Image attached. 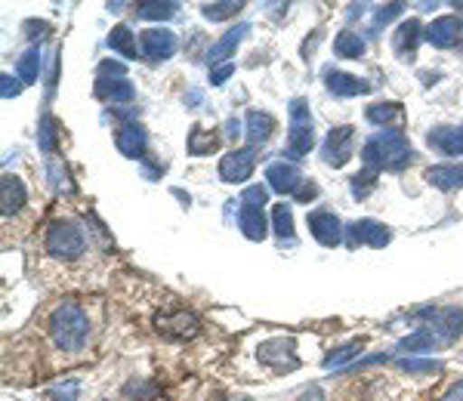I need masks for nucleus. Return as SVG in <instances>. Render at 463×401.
I'll list each match as a JSON object with an SVG mask.
<instances>
[{
    "label": "nucleus",
    "instance_id": "obj_1",
    "mask_svg": "<svg viewBox=\"0 0 463 401\" xmlns=\"http://www.w3.org/2000/svg\"><path fill=\"white\" fill-rule=\"evenodd\" d=\"M93 312L80 300H62L50 309L47 315V340L53 352L65 355V359H78L93 343Z\"/></svg>",
    "mask_w": 463,
    "mask_h": 401
},
{
    "label": "nucleus",
    "instance_id": "obj_11",
    "mask_svg": "<svg viewBox=\"0 0 463 401\" xmlns=\"http://www.w3.org/2000/svg\"><path fill=\"white\" fill-rule=\"evenodd\" d=\"M423 37H427L432 47H439V50L454 47V43H463V19H458V16L436 19L427 32H423Z\"/></svg>",
    "mask_w": 463,
    "mask_h": 401
},
{
    "label": "nucleus",
    "instance_id": "obj_29",
    "mask_svg": "<svg viewBox=\"0 0 463 401\" xmlns=\"http://www.w3.org/2000/svg\"><path fill=\"white\" fill-rule=\"evenodd\" d=\"M179 10V4H174V0H152V4H139L137 6V16L139 19H174Z\"/></svg>",
    "mask_w": 463,
    "mask_h": 401
},
{
    "label": "nucleus",
    "instance_id": "obj_25",
    "mask_svg": "<svg viewBox=\"0 0 463 401\" xmlns=\"http://www.w3.org/2000/svg\"><path fill=\"white\" fill-rule=\"evenodd\" d=\"M220 148V133L216 130H204V127H192L189 133V154H195V158H201V154H211Z\"/></svg>",
    "mask_w": 463,
    "mask_h": 401
},
{
    "label": "nucleus",
    "instance_id": "obj_46",
    "mask_svg": "<svg viewBox=\"0 0 463 401\" xmlns=\"http://www.w3.org/2000/svg\"><path fill=\"white\" fill-rule=\"evenodd\" d=\"M300 401H325V396H321V389H318V386H312V389L306 392V396H303Z\"/></svg>",
    "mask_w": 463,
    "mask_h": 401
},
{
    "label": "nucleus",
    "instance_id": "obj_2",
    "mask_svg": "<svg viewBox=\"0 0 463 401\" xmlns=\"http://www.w3.org/2000/svg\"><path fill=\"white\" fill-rule=\"evenodd\" d=\"M411 158H414V152H411V143L402 130H380L362 148L364 167L374 170V173H380V170H402Z\"/></svg>",
    "mask_w": 463,
    "mask_h": 401
},
{
    "label": "nucleus",
    "instance_id": "obj_38",
    "mask_svg": "<svg viewBox=\"0 0 463 401\" xmlns=\"http://www.w3.org/2000/svg\"><path fill=\"white\" fill-rule=\"evenodd\" d=\"M402 13V4H386V6H380L377 10V16H374V28H380V25H386L390 19H395Z\"/></svg>",
    "mask_w": 463,
    "mask_h": 401
},
{
    "label": "nucleus",
    "instance_id": "obj_24",
    "mask_svg": "<svg viewBox=\"0 0 463 401\" xmlns=\"http://www.w3.org/2000/svg\"><path fill=\"white\" fill-rule=\"evenodd\" d=\"M417 41H420V22L408 19V22H402L399 32H395L392 47H395V53H399V56H411V53H414V47H417Z\"/></svg>",
    "mask_w": 463,
    "mask_h": 401
},
{
    "label": "nucleus",
    "instance_id": "obj_10",
    "mask_svg": "<svg viewBox=\"0 0 463 401\" xmlns=\"http://www.w3.org/2000/svg\"><path fill=\"white\" fill-rule=\"evenodd\" d=\"M346 238L353 247H358V244L386 247V244L392 241V232H390V226H383V222H377V219H358L346 228Z\"/></svg>",
    "mask_w": 463,
    "mask_h": 401
},
{
    "label": "nucleus",
    "instance_id": "obj_20",
    "mask_svg": "<svg viewBox=\"0 0 463 401\" xmlns=\"http://www.w3.org/2000/svg\"><path fill=\"white\" fill-rule=\"evenodd\" d=\"M244 124H248L244 136L250 139V145H263V143H269V139H272V133H275V117L269 115V111H248Z\"/></svg>",
    "mask_w": 463,
    "mask_h": 401
},
{
    "label": "nucleus",
    "instance_id": "obj_13",
    "mask_svg": "<svg viewBox=\"0 0 463 401\" xmlns=\"http://www.w3.org/2000/svg\"><path fill=\"white\" fill-rule=\"evenodd\" d=\"M25 200H28L25 182H22L19 176L6 173L4 180H0V210H4V219H10L25 210Z\"/></svg>",
    "mask_w": 463,
    "mask_h": 401
},
{
    "label": "nucleus",
    "instance_id": "obj_31",
    "mask_svg": "<svg viewBox=\"0 0 463 401\" xmlns=\"http://www.w3.org/2000/svg\"><path fill=\"white\" fill-rule=\"evenodd\" d=\"M241 10H244V4H235V0H222V4H204V6H201V16L211 19V22H222V19H235Z\"/></svg>",
    "mask_w": 463,
    "mask_h": 401
},
{
    "label": "nucleus",
    "instance_id": "obj_26",
    "mask_svg": "<svg viewBox=\"0 0 463 401\" xmlns=\"http://www.w3.org/2000/svg\"><path fill=\"white\" fill-rule=\"evenodd\" d=\"M109 47H111V53H121L124 59H137V41H133V32L127 25L111 28Z\"/></svg>",
    "mask_w": 463,
    "mask_h": 401
},
{
    "label": "nucleus",
    "instance_id": "obj_33",
    "mask_svg": "<svg viewBox=\"0 0 463 401\" xmlns=\"http://www.w3.org/2000/svg\"><path fill=\"white\" fill-rule=\"evenodd\" d=\"M37 74H41V50H28V53H22L19 59V78L25 80V84H34Z\"/></svg>",
    "mask_w": 463,
    "mask_h": 401
},
{
    "label": "nucleus",
    "instance_id": "obj_3",
    "mask_svg": "<svg viewBox=\"0 0 463 401\" xmlns=\"http://www.w3.org/2000/svg\"><path fill=\"white\" fill-rule=\"evenodd\" d=\"M43 254L56 263H78L87 254V232L78 219H53L43 228Z\"/></svg>",
    "mask_w": 463,
    "mask_h": 401
},
{
    "label": "nucleus",
    "instance_id": "obj_4",
    "mask_svg": "<svg viewBox=\"0 0 463 401\" xmlns=\"http://www.w3.org/2000/svg\"><path fill=\"white\" fill-rule=\"evenodd\" d=\"M316 148V130H312V117L303 99L290 102V130H288V152L294 158L309 154Z\"/></svg>",
    "mask_w": 463,
    "mask_h": 401
},
{
    "label": "nucleus",
    "instance_id": "obj_12",
    "mask_svg": "<svg viewBox=\"0 0 463 401\" xmlns=\"http://www.w3.org/2000/svg\"><path fill=\"white\" fill-rule=\"evenodd\" d=\"M266 182L272 191H281V195H297V191L303 189V173L297 170L294 164H285V161H279V164H272L266 170Z\"/></svg>",
    "mask_w": 463,
    "mask_h": 401
},
{
    "label": "nucleus",
    "instance_id": "obj_14",
    "mask_svg": "<svg viewBox=\"0 0 463 401\" xmlns=\"http://www.w3.org/2000/svg\"><path fill=\"white\" fill-rule=\"evenodd\" d=\"M146 130L139 127V124H121V127H118V133H115V145H118V152L124 154V158H143L146 154Z\"/></svg>",
    "mask_w": 463,
    "mask_h": 401
},
{
    "label": "nucleus",
    "instance_id": "obj_34",
    "mask_svg": "<svg viewBox=\"0 0 463 401\" xmlns=\"http://www.w3.org/2000/svg\"><path fill=\"white\" fill-rule=\"evenodd\" d=\"M362 352V340H353V343H346V346H340L337 352H331L325 359V368H340V365H346L353 355Z\"/></svg>",
    "mask_w": 463,
    "mask_h": 401
},
{
    "label": "nucleus",
    "instance_id": "obj_45",
    "mask_svg": "<svg viewBox=\"0 0 463 401\" xmlns=\"http://www.w3.org/2000/svg\"><path fill=\"white\" fill-rule=\"evenodd\" d=\"M226 130H229V136H232V139L241 136V121H238V117H232V121L226 124Z\"/></svg>",
    "mask_w": 463,
    "mask_h": 401
},
{
    "label": "nucleus",
    "instance_id": "obj_8",
    "mask_svg": "<svg viewBox=\"0 0 463 401\" xmlns=\"http://www.w3.org/2000/svg\"><path fill=\"white\" fill-rule=\"evenodd\" d=\"M139 50L148 62H164L176 53V34L170 28H148L139 34Z\"/></svg>",
    "mask_w": 463,
    "mask_h": 401
},
{
    "label": "nucleus",
    "instance_id": "obj_28",
    "mask_svg": "<svg viewBox=\"0 0 463 401\" xmlns=\"http://www.w3.org/2000/svg\"><path fill=\"white\" fill-rule=\"evenodd\" d=\"M334 53L340 59H362L364 56V41L355 32H343L334 41Z\"/></svg>",
    "mask_w": 463,
    "mask_h": 401
},
{
    "label": "nucleus",
    "instance_id": "obj_35",
    "mask_svg": "<svg viewBox=\"0 0 463 401\" xmlns=\"http://www.w3.org/2000/svg\"><path fill=\"white\" fill-rule=\"evenodd\" d=\"M56 130H59V124L50 115H43L41 117V139H37L43 152H53V148H56Z\"/></svg>",
    "mask_w": 463,
    "mask_h": 401
},
{
    "label": "nucleus",
    "instance_id": "obj_18",
    "mask_svg": "<svg viewBox=\"0 0 463 401\" xmlns=\"http://www.w3.org/2000/svg\"><path fill=\"white\" fill-rule=\"evenodd\" d=\"M325 84L327 90L334 96H364L371 93V84L355 74H346V71H325Z\"/></svg>",
    "mask_w": 463,
    "mask_h": 401
},
{
    "label": "nucleus",
    "instance_id": "obj_19",
    "mask_svg": "<svg viewBox=\"0 0 463 401\" xmlns=\"http://www.w3.org/2000/svg\"><path fill=\"white\" fill-rule=\"evenodd\" d=\"M238 228H241L244 238H250V241H263V238L269 235L263 207L241 204V210H238Z\"/></svg>",
    "mask_w": 463,
    "mask_h": 401
},
{
    "label": "nucleus",
    "instance_id": "obj_41",
    "mask_svg": "<svg viewBox=\"0 0 463 401\" xmlns=\"http://www.w3.org/2000/svg\"><path fill=\"white\" fill-rule=\"evenodd\" d=\"M232 74H235V65H220V69H213V71H211V84H213V87L226 84Z\"/></svg>",
    "mask_w": 463,
    "mask_h": 401
},
{
    "label": "nucleus",
    "instance_id": "obj_5",
    "mask_svg": "<svg viewBox=\"0 0 463 401\" xmlns=\"http://www.w3.org/2000/svg\"><path fill=\"white\" fill-rule=\"evenodd\" d=\"M155 328H158L161 333H167V337L192 340L201 331V322H198V315L192 309H185V306H179V303H174V306H167L164 312L155 315Z\"/></svg>",
    "mask_w": 463,
    "mask_h": 401
},
{
    "label": "nucleus",
    "instance_id": "obj_32",
    "mask_svg": "<svg viewBox=\"0 0 463 401\" xmlns=\"http://www.w3.org/2000/svg\"><path fill=\"white\" fill-rule=\"evenodd\" d=\"M272 222H275V235H279L281 241H290V238H294V213H290L288 204H275Z\"/></svg>",
    "mask_w": 463,
    "mask_h": 401
},
{
    "label": "nucleus",
    "instance_id": "obj_7",
    "mask_svg": "<svg viewBox=\"0 0 463 401\" xmlns=\"http://www.w3.org/2000/svg\"><path fill=\"white\" fill-rule=\"evenodd\" d=\"M353 145H355V130L353 127H334L327 133L325 145H321V158L331 167H343L353 158Z\"/></svg>",
    "mask_w": 463,
    "mask_h": 401
},
{
    "label": "nucleus",
    "instance_id": "obj_21",
    "mask_svg": "<svg viewBox=\"0 0 463 401\" xmlns=\"http://www.w3.org/2000/svg\"><path fill=\"white\" fill-rule=\"evenodd\" d=\"M260 361H275L279 370H294L297 359H294V343H285V340H272V343L260 346Z\"/></svg>",
    "mask_w": 463,
    "mask_h": 401
},
{
    "label": "nucleus",
    "instance_id": "obj_16",
    "mask_svg": "<svg viewBox=\"0 0 463 401\" xmlns=\"http://www.w3.org/2000/svg\"><path fill=\"white\" fill-rule=\"evenodd\" d=\"M427 143H430V148H436V152L448 154V158H463V124H458V127L430 130Z\"/></svg>",
    "mask_w": 463,
    "mask_h": 401
},
{
    "label": "nucleus",
    "instance_id": "obj_36",
    "mask_svg": "<svg viewBox=\"0 0 463 401\" xmlns=\"http://www.w3.org/2000/svg\"><path fill=\"white\" fill-rule=\"evenodd\" d=\"M374 180H377L374 170L364 167V173H362V176H353V195H355V198H364L371 189H374Z\"/></svg>",
    "mask_w": 463,
    "mask_h": 401
},
{
    "label": "nucleus",
    "instance_id": "obj_17",
    "mask_svg": "<svg viewBox=\"0 0 463 401\" xmlns=\"http://www.w3.org/2000/svg\"><path fill=\"white\" fill-rule=\"evenodd\" d=\"M250 32V25H235V28H229L226 34L220 37V41L211 47V53H207V65L211 69H216L220 62H226V59H232V53L238 50V43L244 41V34Z\"/></svg>",
    "mask_w": 463,
    "mask_h": 401
},
{
    "label": "nucleus",
    "instance_id": "obj_15",
    "mask_svg": "<svg viewBox=\"0 0 463 401\" xmlns=\"http://www.w3.org/2000/svg\"><path fill=\"white\" fill-rule=\"evenodd\" d=\"M427 318L432 322V331L439 333V337L445 340H454V337H460L463 333V306H451V309H432L427 312Z\"/></svg>",
    "mask_w": 463,
    "mask_h": 401
},
{
    "label": "nucleus",
    "instance_id": "obj_27",
    "mask_svg": "<svg viewBox=\"0 0 463 401\" xmlns=\"http://www.w3.org/2000/svg\"><path fill=\"white\" fill-rule=\"evenodd\" d=\"M96 93L106 102H130L133 99V84L130 80H99Z\"/></svg>",
    "mask_w": 463,
    "mask_h": 401
},
{
    "label": "nucleus",
    "instance_id": "obj_44",
    "mask_svg": "<svg viewBox=\"0 0 463 401\" xmlns=\"http://www.w3.org/2000/svg\"><path fill=\"white\" fill-rule=\"evenodd\" d=\"M318 195V189H316V185H312V182H303V189L300 191H297V200H312V198H316Z\"/></svg>",
    "mask_w": 463,
    "mask_h": 401
},
{
    "label": "nucleus",
    "instance_id": "obj_22",
    "mask_svg": "<svg viewBox=\"0 0 463 401\" xmlns=\"http://www.w3.org/2000/svg\"><path fill=\"white\" fill-rule=\"evenodd\" d=\"M427 182L442 191L463 189V164H436L427 170Z\"/></svg>",
    "mask_w": 463,
    "mask_h": 401
},
{
    "label": "nucleus",
    "instance_id": "obj_42",
    "mask_svg": "<svg viewBox=\"0 0 463 401\" xmlns=\"http://www.w3.org/2000/svg\"><path fill=\"white\" fill-rule=\"evenodd\" d=\"M53 398L56 401H78V383L69 380L65 383V389H53Z\"/></svg>",
    "mask_w": 463,
    "mask_h": 401
},
{
    "label": "nucleus",
    "instance_id": "obj_6",
    "mask_svg": "<svg viewBox=\"0 0 463 401\" xmlns=\"http://www.w3.org/2000/svg\"><path fill=\"white\" fill-rule=\"evenodd\" d=\"M253 167H257V148H232L226 158L220 161V180L222 182H248Z\"/></svg>",
    "mask_w": 463,
    "mask_h": 401
},
{
    "label": "nucleus",
    "instance_id": "obj_40",
    "mask_svg": "<svg viewBox=\"0 0 463 401\" xmlns=\"http://www.w3.org/2000/svg\"><path fill=\"white\" fill-rule=\"evenodd\" d=\"M0 93H4V99H10V96H19L22 93V84L16 78H10V74H4V78H0Z\"/></svg>",
    "mask_w": 463,
    "mask_h": 401
},
{
    "label": "nucleus",
    "instance_id": "obj_23",
    "mask_svg": "<svg viewBox=\"0 0 463 401\" xmlns=\"http://www.w3.org/2000/svg\"><path fill=\"white\" fill-rule=\"evenodd\" d=\"M442 343H445V340L439 337L436 331H432V328H423V331H414L411 337L402 340L399 349H402V352H408V355H417V352H432V349L442 346Z\"/></svg>",
    "mask_w": 463,
    "mask_h": 401
},
{
    "label": "nucleus",
    "instance_id": "obj_9",
    "mask_svg": "<svg viewBox=\"0 0 463 401\" xmlns=\"http://www.w3.org/2000/svg\"><path fill=\"white\" fill-rule=\"evenodd\" d=\"M306 222H309V232L312 238H316L318 244H325V247H337V244L343 241V222L334 217L331 210H312L309 217H306Z\"/></svg>",
    "mask_w": 463,
    "mask_h": 401
},
{
    "label": "nucleus",
    "instance_id": "obj_37",
    "mask_svg": "<svg viewBox=\"0 0 463 401\" xmlns=\"http://www.w3.org/2000/svg\"><path fill=\"white\" fill-rule=\"evenodd\" d=\"M266 200H269V191L263 185H250V189L241 195V204H248V207H263Z\"/></svg>",
    "mask_w": 463,
    "mask_h": 401
},
{
    "label": "nucleus",
    "instance_id": "obj_43",
    "mask_svg": "<svg viewBox=\"0 0 463 401\" xmlns=\"http://www.w3.org/2000/svg\"><path fill=\"white\" fill-rule=\"evenodd\" d=\"M439 401H463V380H458Z\"/></svg>",
    "mask_w": 463,
    "mask_h": 401
},
{
    "label": "nucleus",
    "instance_id": "obj_39",
    "mask_svg": "<svg viewBox=\"0 0 463 401\" xmlns=\"http://www.w3.org/2000/svg\"><path fill=\"white\" fill-rule=\"evenodd\" d=\"M402 368L411 370V374H430V370H439L436 361H414V359H405L402 361Z\"/></svg>",
    "mask_w": 463,
    "mask_h": 401
},
{
    "label": "nucleus",
    "instance_id": "obj_30",
    "mask_svg": "<svg viewBox=\"0 0 463 401\" xmlns=\"http://www.w3.org/2000/svg\"><path fill=\"white\" fill-rule=\"evenodd\" d=\"M402 106L399 102H377V106L368 108V121L371 124H399L402 121Z\"/></svg>",
    "mask_w": 463,
    "mask_h": 401
}]
</instances>
